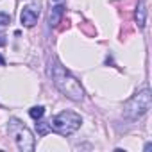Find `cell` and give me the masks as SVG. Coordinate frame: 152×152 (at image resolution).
Returning a JSON list of instances; mask_svg holds the SVG:
<instances>
[{"label": "cell", "instance_id": "obj_11", "mask_svg": "<svg viewBox=\"0 0 152 152\" xmlns=\"http://www.w3.org/2000/svg\"><path fill=\"white\" fill-rule=\"evenodd\" d=\"M6 45V36H0V47Z\"/></svg>", "mask_w": 152, "mask_h": 152}, {"label": "cell", "instance_id": "obj_2", "mask_svg": "<svg viewBox=\"0 0 152 152\" xmlns=\"http://www.w3.org/2000/svg\"><path fill=\"white\" fill-rule=\"evenodd\" d=\"M81 124H83V118L77 113L63 111V113H59L57 116H54L48 122V127H50V131H54V132H57L61 136H70L81 127Z\"/></svg>", "mask_w": 152, "mask_h": 152}, {"label": "cell", "instance_id": "obj_13", "mask_svg": "<svg viewBox=\"0 0 152 152\" xmlns=\"http://www.w3.org/2000/svg\"><path fill=\"white\" fill-rule=\"evenodd\" d=\"M4 64H6V61H4V57H2V56H0V66H4Z\"/></svg>", "mask_w": 152, "mask_h": 152}, {"label": "cell", "instance_id": "obj_12", "mask_svg": "<svg viewBox=\"0 0 152 152\" xmlns=\"http://www.w3.org/2000/svg\"><path fill=\"white\" fill-rule=\"evenodd\" d=\"M150 148H152V143H147V145H145V152H148Z\"/></svg>", "mask_w": 152, "mask_h": 152}, {"label": "cell", "instance_id": "obj_9", "mask_svg": "<svg viewBox=\"0 0 152 152\" xmlns=\"http://www.w3.org/2000/svg\"><path fill=\"white\" fill-rule=\"evenodd\" d=\"M36 129H38V134H39V136H45V134L50 131L48 122H38V124H36Z\"/></svg>", "mask_w": 152, "mask_h": 152}, {"label": "cell", "instance_id": "obj_6", "mask_svg": "<svg viewBox=\"0 0 152 152\" xmlns=\"http://www.w3.org/2000/svg\"><path fill=\"white\" fill-rule=\"evenodd\" d=\"M63 13H64V7H63V6H56V7H52L50 16H48V23H50V27H57V23L61 22Z\"/></svg>", "mask_w": 152, "mask_h": 152}, {"label": "cell", "instance_id": "obj_1", "mask_svg": "<svg viewBox=\"0 0 152 152\" xmlns=\"http://www.w3.org/2000/svg\"><path fill=\"white\" fill-rule=\"evenodd\" d=\"M50 75H52V81H54L56 88L63 95H66L68 99H72L75 102H81L84 99V90H83L81 83L56 57H50Z\"/></svg>", "mask_w": 152, "mask_h": 152}, {"label": "cell", "instance_id": "obj_8", "mask_svg": "<svg viewBox=\"0 0 152 152\" xmlns=\"http://www.w3.org/2000/svg\"><path fill=\"white\" fill-rule=\"evenodd\" d=\"M29 115H31V118H34V120H41V116L45 115V107H43V106H34V107L29 109Z\"/></svg>", "mask_w": 152, "mask_h": 152}, {"label": "cell", "instance_id": "obj_3", "mask_svg": "<svg viewBox=\"0 0 152 152\" xmlns=\"http://www.w3.org/2000/svg\"><path fill=\"white\" fill-rule=\"evenodd\" d=\"M9 134L15 138L16 141V147L22 150V152H32L36 143H34V136L32 132L18 120V118H11L9 120Z\"/></svg>", "mask_w": 152, "mask_h": 152}, {"label": "cell", "instance_id": "obj_5", "mask_svg": "<svg viewBox=\"0 0 152 152\" xmlns=\"http://www.w3.org/2000/svg\"><path fill=\"white\" fill-rule=\"evenodd\" d=\"M39 18V7L36 4H27L23 9H22V15H20V20L25 27H32Z\"/></svg>", "mask_w": 152, "mask_h": 152}, {"label": "cell", "instance_id": "obj_4", "mask_svg": "<svg viewBox=\"0 0 152 152\" xmlns=\"http://www.w3.org/2000/svg\"><path fill=\"white\" fill-rule=\"evenodd\" d=\"M150 106H152V97H150V91H148V90H143V91L136 93V95H134V97H132L127 104H125L124 113H125V116H129V118L136 120V118L143 116V115L150 109Z\"/></svg>", "mask_w": 152, "mask_h": 152}, {"label": "cell", "instance_id": "obj_7", "mask_svg": "<svg viewBox=\"0 0 152 152\" xmlns=\"http://www.w3.org/2000/svg\"><path fill=\"white\" fill-rule=\"evenodd\" d=\"M145 16H147L145 2H143V0H140V2H138V9H136V15H134L136 23H138V27H140V29H143V27H145Z\"/></svg>", "mask_w": 152, "mask_h": 152}, {"label": "cell", "instance_id": "obj_10", "mask_svg": "<svg viewBox=\"0 0 152 152\" xmlns=\"http://www.w3.org/2000/svg\"><path fill=\"white\" fill-rule=\"evenodd\" d=\"M7 23H11V16L6 13H0V25H7Z\"/></svg>", "mask_w": 152, "mask_h": 152}]
</instances>
